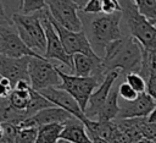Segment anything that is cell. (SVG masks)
<instances>
[{
  "label": "cell",
  "instance_id": "cell-15",
  "mask_svg": "<svg viewBox=\"0 0 156 143\" xmlns=\"http://www.w3.org/2000/svg\"><path fill=\"white\" fill-rule=\"evenodd\" d=\"M29 56L24 57H7L0 55V77L9 79L13 88L20 81H29L28 77V64Z\"/></svg>",
  "mask_w": 156,
  "mask_h": 143
},
{
  "label": "cell",
  "instance_id": "cell-21",
  "mask_svg": "<svg viewBox=\"0 0 156 143\" xmlns=\"http://www.w3.org/2000/svg\"><path fill=\"white\" fill-rule=\"evenodd\" d=\"M30 89H15L12 90V93L9 97V103L10 105L16 109L17 111H23L27 109L29 101H30Z\"/></svg>",
  "mask_w": 156,
  "mask_h": 143
},
{
  "label": "cell",
  "instance_id": "cell-7",
  "mask_svg": "<svg viewBox=\"0 0 156 143\" xmlns=\"http://www.w3.org/2000/svg\"><path fill=\"white\" fill-rule=\"evenodd\" d=\"M28 77L30 88L35 92L49 87H58L61 83L55 62L46 60L44 56L29 59Z\"/></svg>",
  "mask_w": 156,
  "mask_h": 143
},
{
  "label": "cell",
  "instance_id": "cell-23",
  "mask_svg": "<svg viewBox=\"0 0 156 143\" xmlns=\"http://www.w3.org/2000/svg\"><path fill=\"white\" fill-rule=\"evenodd\" d=\"M46 7L44 0H24L20 2V12L22 15H34Z\"/></svg>",
  "mask_w": 156,
  "mask_h": 143
},
{
  "label": "cell",
  "instance_id": "cell-31",
  "mask_svg": "<svg viewBox=\"0 0 156 143\" xmlns=\"http://www.w3.org/2000/svg\"><path fill=\"white\" fill-rule=\"evenodd\" d=\"M7 20H10V17L6 15L4 4L0 1V23H1V22H5V21H7Z\"/></svg>",
  "mask_w": 156,
  "mask_h": 143
},
{
  "label": "cell",
  "instance_id": "cell-5",
  "mask_svg": "<svg viewBox=\"0 0 156 143\" xmlns=\"http://www.w3.org/2000/svg\"><path fill=\"white\" fill-rule=\"evenodd\" d=\"M55 66H56L58 77L61 79V83L57 88L63 89L68 94H71L74 98V100L78 103L82 111L84 112L91 93L96 89V87L101 83V81H99L95 77H79L73 73L63 72L57 67L56 64Z\"/></svg>",
  "mask_w": 156,
  "mask_h": 143
},
{
  "label": "cell",
  "instance_id": "cell-16",
  "mask_svg": "<svg viewBox=\"0 0 156 143\" xmlns=\"http://www.w3.org/2000/svg\"><path fill=\"white\" fill-rule=\"evenodd\" d=\"M60 139L67 143H91L84 123L76 117H72L63 123Z\"/></svg>",
  "mask_w": 156,
  "mask_h": 143
},
{
  "label": "cell",
  "instance_id": "cell-30",
  "mask_svg": "<svg viewBox=\"0 0 156 143\" xmlns=\"http://www.w3.org/2000/svg\"><path fill=\"white\" fill-rule=\"evenodd\" d=\"M146 93L154 99L156 100V77L149 78L146 81Z\"/></svg>",
  "mask_w": 156,
  "mask_h": 143
},
{
  "label": "cell",
  "instance_id": "cell-29",
  "mask_svg": "<svg viewBox=\"0 0 156 143\" xmlns=\"http://www.w3.org/2000/svg\"><path fill=\"white\" fill-rule=\"evenodd\" d=\"M12 90H13L12 83L6 78L0 77V100L9 99L10 94L12 93Z\"/></svg>",
  "mask_w": 156,
  "mask_h": 143
},
{
  "label": "cell",
  "instance_id": "cell-24",
  "mask_svg": "<svg viewBox=\"0 0 156 143\" xmlns=\"http://www.w3.org/2000/svg\"><path fill=\"white\" fill-rule=\"evenodd\" d=\"M126 82H127L138 94L146 93V81H145L139 73H135V72L127 73V75H126Z\"/></svg>",
  "mask_w": 156,
  "mask_h": 143
},
{
  "label": "cell",
  "instance_id": "cell-36",
  "mask_svg": "<svg viewBox=\"0 0 156 143\" xmlns=\"http://www.w3.org/2000/svg\"><path fill=\"white\" fill-rule=\"evenodd\" d=\"M151 23H152V24H154V26H155V27H156V20H155V21H152V22H151Z\"/></svg>",
  "mask_w": 156,
  "mask_h": 143
},
{
  "label": "cell",
  "instance_id": "cell-14",
  "mask_svg": "<svg viewBox=\"0 0 156 143\" xmlns=\"http://www.w3.org/2000/svg\"><path fill=\"white\" fill-rule=\"evenodd\" d=\"M73 116L68 114L67 111L60 109V108H48L44 109L35 115L21 121L17 127L18 128H39L45 125H51V123H61L63 125L66 121L72 119Z\"/></svg>",
  "mask_w": 156,
  "mask_h": 143
},
{
  "label": "cell",
  "instance_id": "cell-10",
  "mask_svg": "<svg viewBox=\"0 0 156 143\" xmlns=\"http://www.w3.org/2000/svg\"><path fill=\"white\" fill-rule=\"evenodd\" d=\"M46 15L50 20V22L52 23L56 33L58 34L60 37V40L63 45V49L69 55V56H73L76 54H84V55H88V56H98L90 43L88 42L84 32H71V31H67L63 27H61L49 13V11L46 10Z\"/></svg>",
  "mask_w": 156,
  "mask_h": 143
},
{
  "label": "cell",
  "instance_id": "cell-35",
  "mask_svg": "<svg viewBox=\"0 0 156 143\" xmlns=\"http://www.w3.org/2000/svg\"><path fill=\"white\" fill-rule=\"evenodd\" d=\"M57 143H67V142H65V141H62V139H60Z\"/></svg>",
  "mask_w": 156,
  "mask_h": 143
},
{
  "label": "cell",
  "instance_id": "cell-28",
  "mask_svg": "<svg viewBox=\"0 0 156 143\" xmlns=\"http://www.w3.org/2000/svg\"><path fill=\"white\" fill-rule=\"evenodd\" d=\"M80 12L87 15H99L101 12V0H89L80 10Z\"/></svg>",
  "mask_w": 156,
  "mask_h": 143
},
{
  "label": "cell",
  "instance_id": "cell-26",
  "mask_svg": "<svg viewBox=\"0 0 156 143\" xmlns=\"http://www.w3.org/2000/svg\"><path fill=\"white\" fill-rule=\"evenodd\" d=\"M138 93L124 81L118 84V98H121L123 101H133L138 98Z\"/></svg>",
  "mask_w": 156,
  "mask_h": 143
},
{
  "label": "cell",
  "instance_id": "cell-6",
  "mask_svg": "<svg viewBox=\"0 0 156 143\" xmlns=\"http://www.w3.org/2000/svg\"><path fill=\"white\" fill-rule=\"evenodd\" d=\"M46 10L50 16L65 29L71 32H82L83 26L78 12L84 7L87 1L74 0H49Z\"/></svg>",
  "mask_w": 156,
  "mask_h": 143
},
{
  "label": "cell",
  "instance_id": "cell-19",
  "mask_svg": "<svg viewBox=\"0 0 156 143\" xmlns=\"http://www.w3.org/2000/svg\"><path fill=\"white\" fill-rule=\"evenodd\" d=\"M23 120H26L23 111H17L16 109H13L10 105L9 99L0 100V122L1 123H12L17 126Z\"/></svg>",
  "mask_w": 156,
  "mask_h": 143
},
{
  "label": "cell",
  "instance_id": "cell-17",
  "mask_svg": "<svg viewBox=\"0 0 156 143\" xmlns=\"http://www.w3.org/2000/svg\"><path fill=\"white\" fill-rule=\"evenodd\" d=\"M118 112H119V100H118V86H117V87H112V89L110 90V94L95 120L100 122H108L117 119Z\"/></svg>",
  "mask_w": 156,
  "mask_h": 143
},
{
  "label": "cell",
  "instance_id": "cell-3",
  "mask_svg": "<svg viewBox=\"0 0 156 143\" xmlns=\"http://www.w3.org/2000/svg\"><path fill=\"white\" fill-rule=\"evenodd\" d=\"M122 20H124L130 37L140 43L145 51H156V27L143 17L136 9L135 1H119Z\"/></svg>",
  "mask_w": 156,
  "mask_h": 143
},
{
  "label": "cell",
  "instance_id": "cell-13",
  "mask_svg": "<svg viewBox=\"0 0 156 143\" xmlns=\"http://www.w3.org/2000/svg\"><path fill=\"white\" fill-rule=\"evenodd\" d=\"M156 106V100H154L147 93H141L133 101L119 103V112L117 119H146Z\"/></svg>",
  "mask_w": 156,
  "mask_h": 143
},
{
  "label": "cell",
  "instance_id": "cell-27",
  "mask_svg": "<svg viewBox=\"0 0 156 143\" xmlns=\"http://www.w3.org/2000/svg\"><path fill=\"white\" fill-rule=\"evenodd\" d=\"M101 12L105 15H112L121 12V5L117 0H101Z\"/></svg>",
  "mask_w": 156,
  "mask_h": 143
},
{
  "label": "cell",
  "instance_id": "cell-11",
  "mask_svg": "<svg viewBox=\"0 0 156 143\" xmlns=\"http://www.w3.org/2000/svg\"><path fill=\"white\" fill-rule=\"evenodd\" d=\"M119 75H121V72L118 70H113V71H110L106 73L102 82L96 87V89L91 93V95L89 98L87 109L84 111V115L87 119H89V120L96 119L99 111L101 110L102 105L105 104V101L110 94V90L112 89V87H113L116 79L119 77Z\"/></svg>",
  "mask_w": 156,
  "mask_h": 143
},
{
  "label": "cell",
  "instance_id": "cell-8",
  "mask_svg": "<svg viewBox=\"0 0 156 143\" xmlns=\"http://www.w3.org/2000/svg\"><path fill=\"white\" fill-rule=\"evenodd\" d=\"M40 22H41V26H43V29L45 33V38H46V50L43 56L46 60H50L55 64L63 65L68 70L69 73H73L72 56H69L65 51L58 34L56 33L52 23L50 22L49 17L46 15V7L40 12Z\"/></svg>",
  "mask_w": 156,
  "mask_h": 143
},
{
  "label": "cell",
  "instance_id": "cell-9",
  "mask_svg": "<svg viewBox=\"0 0 156 143\" xmlns=\"http://www.w3.org/2000/svg\"><path fill=\"white\" fill-rule=\"evenodd\" d=\"M0 55L7 57H38L41 56L29 49L17 33L11 20L0 23Z\"/></svg>",
  "mask_w": 156,
  "mask_h": 143
},
{
  "label": "cell",
  "instance_id": "cell-33",
  "mask_svg": "<svg viewBox=\"0 0 156 143\" xmlns=\"http://www.w3.org/2000/svg\"><path fill=\"white\" fill-rule=\"evenodd\" d=\"M147 121H149V122H154V123H156V106L154 108L152 112L147 116Z\"/></svg>",
  "mask_w": 156,
  "mask_h": 143
},
{
  "label": "cell",
  "instance_id": "cell-32",
  "mask_svg": "<svg viewBox=\"0 0 156 143\" xmlns=\"http://www.w3.org/2000/svg\"><path fill=\"white\" fill-rule=\"evenodd\" d=\"M88 136H89L91 143H110V142H107V141H105V139H102V138H100V137L91 136V134H88Z\"/></svg>",
  "mask_w": 156,
  "mask_h": 143
},
{
  "label": "cell",
  "instance_id": "cell-25",
  "mask_svg": "<svg viewBox=\"0 0 156 143\" xmlns=\"http://www.w3.org/2000/svg\"><path fill=\"white\" fill-rule=\"evenodd\" d=\"M38 128H18L15 143H35Z\"/></svg>",
  "mask_w": 156,
  "mask_h": 143
},
{
  "label": "cell",
  "instance_id": "cell-18",
  "mask_svg": "<svg viewBox=\"0 0 156 143\" xmlns=\"http://www.w3.org/2000/svg\"><path fill=\"white\" fill-rule=\"evenodd\" d=\"M62 130H63V125L61 123H51V125L41 126L38 128L35 143H57L60 141Z\"/></svg>",
  "mask_w": 156,
  "mask_h": 143
},
{
  "label": "cell",
  "instance_id": "cell-2",
  "mask_svg": "<svg viewBox=\"0 0 156 143\" xmlns=\"http://www.w3.org/2000/svg\"><path fill=\"white\" fill-rule=\"evenodd\" d=\"M143 46L133 37H123L108 44L102 56V67L106 72L118 70L121 73H139L143 61Z\"/></svg>",
  "mask_w": 156,
  "mask_h": 143
},
{
  "label": "cell",
  "instance_id": "cell-34",
  "mask_svg": "<svg viewBox=\"0 0 156 143\" xmlns=\"http://www.w3.org/2000/svg\"><path fill=\"white\" fill-rule=\"evenodd\" d=\"M2 136H4V126H2V123L0 122V141L2 139Z\"/></svg>",
  "mask_w": 156,
  "mask_h": 143
},
{
  "label": "cell",
  "instance_id": "cell-4",
  "mask_svg": "<svg viewBox=\"0 0 156 143\" xmlns=\"http://www.w3.org/2000/svg\"><path fill=\"white\" fill-rule=\"evenodd\" d=\"M40 12L34 15H22L16 12L11 16V21L23 43L43 56L46 50V38L40 22Z\"/></svg>",
  "mask_w": 156,
  "mask_h": 143
},
{
  "label": "cell",
  "instance_id": "cell-20",
  "mask_svg": "<svg viewBox=\"0 0 156 143\" xmlns=\"http://www.w3.org/2000/svg\"><path fill=\"white\" fill-rule=\"evenodd\" d=\"M55 105L52 103H50L46 98H44L40 93L35 92V90H30V101L27 106V109L24 110V116L26 119L35 115L37 112L44 110V109H48V108H54Z\"/></svg>",
  "mask_w": 156,
  "mask_h": 143
},
{
  "label": "cell",
  "instance_id": "cell-1",
  "mask_svg": "<svg viewBox=\"0 0 156 143\" xmlns=\"http://www.w3.org/2000/svg\"><path fill=\"white\" fill-rule=\"evenodd\" d=\"M78 15L83 26L82 31L90 43L94 53L99 57L102 59L105 49L108 44L123 38V33L121 29V12H116L112 15H87L79 11Z\"/></svg>",
  "mask_w": 156,
  "mask_h": 143
},
{
  "label": "cell",
  "instance_id": "cell-22",
  "mask_svg": "<svg viewBox=\"0 0 156 143\" xmlns=\"http://www.w3.org/2000/svg\"><path fill=\"white\" fill-rule=\"evenodd\" d=\"M138 12L147 21L156 20V0H135Z\"/></svg>",
  "mask_w": 156,
  "mask_h": 143
},
{
  "label": "cell",
  "instance_id": "cell-12",
  "mask_svg": "<svg viewBox=\"0 0 156 143\" xmlns=\"http://www.w3.org/2000/svg\"><path fill=\"white\" fill-rule=\"evenodd\" d=\"M38 93H40L44 98H46L50 103H52L56 108H60L65 111H67L68 114H71L73 117L78 119L79 121H82L83 123L88 120L84 115V112L82 111V109L79 108L78 103L74 100V98L68 94L66 90L60 89L57 87H49L45 89L39 90Z\"/></svg>",
  "mask_w": 156,
  "mask_h": 143
}]
</instances>
